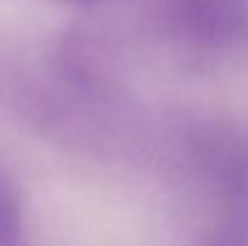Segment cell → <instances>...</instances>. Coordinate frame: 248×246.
I'll return each mask as SVG.
<instances>
[{
  "label": "cell",
  "mask_w": 248,
  "mask_h": 246,
  "mask_svg": "<svg viewBox=\"0 0 248 246\" xmlns=\"http://www.w3.org/2000/svg\"><path fill=\"white\" fill-rule=\"evenodd\" d=\"M185 29L205 44L231 42L248 22V0H174Z\"/></svg>",
  "instance_id": "1"
},
{
  "label": "cell",
  "mask_w": 248,
  "mask_h": 246,
  "mask_svg": "<svg viewBox=\"0 0 248 246\" xmlns=\"http://www.w3.org/2000/svg\"><path fill=\"white\" fill-rule=\"evenodd\" d=\"M0 246H24L22 209L11 181L0 172Z\"/></svg>",
  "instance_id": "2"
}]
</instances>
